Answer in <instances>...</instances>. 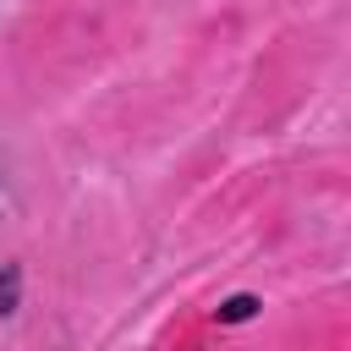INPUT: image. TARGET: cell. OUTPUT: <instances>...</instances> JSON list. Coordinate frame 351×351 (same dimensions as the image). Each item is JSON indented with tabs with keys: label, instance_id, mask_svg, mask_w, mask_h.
Returning <instances> with one entry per match:
<instances>
[{
	"label": "cell",
	"instance_id": "1",
	"mask_svg": "<svg viewBox=\"0 0 351 351\" xmlns=\"http://www.w3.org/2000/svg\"><path fill=\"white\" fill-rule=\"evenodd\" d=\"M16 291H22V269H16V263H5V269H0V318H11V313H16Z\"/></svg>",
	"mask_w": 351,
	"mask_h": 351
},
{
	"label": "cell",
	"instance_id": "2",
	"mask_svg": "<svg viewBox=\"0 0 351 351\" xmlns=\"http://www.w3.org/2000/svg\"><path fill=\"white\" fill-rule=\"evenodd\" d=\"M258 313V296H230L225 307H219V324H247Z\"/></svg>",
	"mask_w": 351,
	"mask_h": 351
}]
</instances>
